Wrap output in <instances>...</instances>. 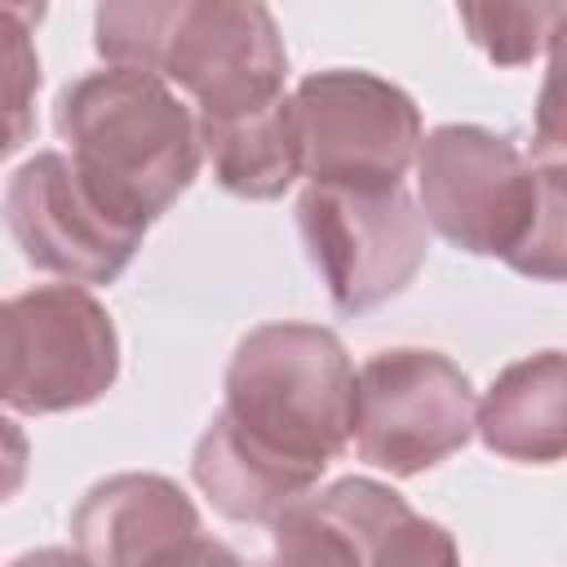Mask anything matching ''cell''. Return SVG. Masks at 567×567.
Masks as SVG:
<instances>
[{
	"instance_id": "6da1fadb",
	"label": "cell",
	"mask_w": 567,
	"mask_h": 567,
	"mask_svg": "<svg viewBox=\"0 0 567 567\" xmlns=\"http://www.w3.org/2000/svg\"><path fill=\"white\" fill-rule=\"evenodd\" d=\"M416 208L470 257L563 279V151H523L483 124H439L416 146Z\"/></svg>"
},
{
	"instance_id": "7a4b0ae2",
	"label": "cell",
	"mask_w": 567,
	"mask_h": 567,
	"mask_svg": "<svg viewBox=\"0 0 567 567\" xmlns=\"http://www.w3.org/2000/svg\"><path fill=\"white\" fill-rule=\"evenodd\" d=\"M106 66L159 75L190 93L195 120H226L284 102L288 49L266 4L244 0H106L93 13Z\"/></svg>"
},
{
	"instance_id": "3957f363",
	"label": "cell",
	"mask_w": 567,
	"mask_h": 567,
	"mask_svg": "<svg viewBox=\"0 0 567 567\" xmlns=\"http://www.w3.org/2000/svg\"><path fill=\"white\" fill-rule=\"evenodd\" d=\"M58 137L93 199L124 226L146 230L199 177L195 111L146 71H89L58 93Z\"/></svg>"
},
{
	"instance_id": "277c9868",
	"label": "cell",
	"mask_w": 567,
	"mask_h": 567,
	"mask_svg": "<svg viewBox=\"0 0 567 567\" xmlns=\"http://www.w3.org/2000/svg\"><path fill=\"white\" fill-rule=\"evenodd\" d=\"M221 416L257 447L328 470L350 447L354 363L341 337L323 323H261L226 363Z\"/></svg>"
},
{
	"instance_id": "5b68a950",
	"label": "cell",
	"mask_w": 567,
	"mask_h": 567,
	"mask_svg": "<svg viewBox=\"0 0 567 567\" xmlns=\"http://www.w3.org/2000/svg\"><path fill=\"white\" fill-rule=\"evenodd\" d=\"M120 381V332L75 284H40L0 301V408L18 416L80 412Z\"/></svg>"
},
{
	"instance_id": "8992f818",
	"label": "cell",
	"mask_w": 567,
	"mask_h": 567,
	"mask_svg": "<svg viewBox=\"0 0 567 567\" xmlns=\"http://www.w3.org/2000/svg\"><path fill=\"white\" fill-rule=\"evenodd\" d=\"M297 230L341 315H363L399 297L430 252V226L403 182L306 186Z\"/></svg>"
},
{
	"instance_id": "52a82bcc",
	"label": "cell",
	"mask_w": 567,
	"mask_h": 567,
	"mask_svg": "<svg viewBox=\"0 0 567 567\" xmlns=\"http://www.w3.org/2000/svg\"><path fill=\"white\" fill-rule=\"evenodd\" d=\"M474 408L478 394L447 354L421 346L377 350L354 372L350 443L372 470L412 478L474 439Z\"/></svg>"
},
{
	"instance_id": "ba28073f",
	"label": "cell",
	"mask_w": 567,
	"mask_h": 567,
	"mask_svg": "<svg viewBox=\"0 0 567 567\" xmlns=\"http://www.w3.org/2000/svg\"><path fill=\"white\" fill-rule=\"evenodd\" d=\"M288 102L310 186H394L416 164L421 111L408 89L377 71H315Z\"/></svg>"
},
{
	"instance_id": "9c48e42d",
	"label": "cell",
	"mask_w": 567,
	"mask_h": 567,
	"mask_svg": "<svg viewBox=\"0 0 567 567\" xmlns=\"http://www.w3.org/2000/svg\"><path fill=\"white\" fill-rule=\"evenodd\" d=\"M4 226L27 266L75 288L115 284L146 235L93 199L66 151H35L9 177Z\"/></svg>"
},
{
	"instance_id": "30bf717a",
	"label": "cell",
	"mask_w": 567,
	"mask_h": 567,
	"mask_svg": "<svg viewBox=\"0 0 567 567\" xmlns=\"http://www.w3.org/2000/svg\"><path fill=\"white\" fill-rule=\"evenodd\" d=\"M199 536L195 501L164 474H111L71 509V540L93 567H155Z\"/></svg>"
},
{
	"instance_id": "8fae6325",
	"label": "cell",
	"mask_w": 567,
	"mask_h": 567,
	"mask_svg": "<svg viewBox=\"0 0 567 567\" xmlns=\"http://www.w3.org/2000/svg\"><path fill=\"white\" fill-rule=\"evenodd\" d=\"M408 509L390 483L363 474L337 478L266 523L270 549L257 567H368L372 540Z\"/></svg>"
},
{
	"instance_id": "7c38bea8",
	"label": "cell",
	"mask_w": 567,
	"mask_h": 567,
	"mask_svg": "<svg viewBox=\"0 0 567 567\" xmlns=\"http://www.w3.org/2000/svg\"><path fill=\"white\" fill-rule=\"evenodd\" d=\"M487 452L523 465H554L567 452V359L540 350L509 363L474 408Z\"/></svg>"
},
{
	"instance_id": "4fadbf2b",
	"label": "cell",
	"mask_w": 567,
	"mask_h": 567,
	"mask_svg": "<svg viewBox=\"0 0 567 567\" xmlns=\"http://www.w3.org/2000/svg\"><path fill=\"white\" fill-rule=\"evenodd\" d=\"M190 478L208 496V505L230 523H270L292 501L319 487V470L292 465L257 443H248L221 412L195 443Z\"/></svg>"
},
{
	"instance_id": "5bb4252c",
	"label": "cell",
	"mask_w": 567,
	"mask_h": 567,
	"mask_svg": "<svg viewBox=\"0 0 567 567\" xmlns=\"http://www.w3.org/2000/svg\"><path fill=\"white\" fill-rule=\"evenodd\" d=\"M195 128L213 182L239 199H279L301 177V146L288 97L226 120H195Z\"/></svg>"
},
{
	"instance_id": "9a60e30c",
	"label": "cell",
	"mask_w": 567,
	"mask_h": 567,
	"mask_svg": "<svg viewBox=\"0 0 567 567\" xmlns=\"http://www.w3.org/2000/svg\"><path fill=\"white\" fill-rule=\"evenodd\" d=\"M40 18H44V4H0V159L18 155L35 133Z\"/></svg>"
},
{
	"instance_id": "2e32d148",
	"label": "cell",
	"mask_w": 567,
	"mask_h": 567,
	"mask_svg": "<svg viewBox=\"0 0 567 567\" xmlns=\"http://www.w3.org/2000/svg\"><path fill=\"white\" fill-rule=\"evenodd\" d=\"M567 9L554 4H456V22L465 27L470 44L496 62V66H527L536 62L554 35Z\"/></svg>"
},
{
	"instance_id": "e0dca14e",
	"label": "cell",
	"mask_w": 567,
	"mask_h": 567,
	"mask_svg": "<svg viewBox=\"0 0 567 567\" xmlns=\"http://www.w3.org/2000/svg\"><path fill=\"white\" fill-rule=\"evenodd\" d=\"M368 567H461V549L443 523L408 509L372 540Z\"/></svg>"
},
{
	"instance_id": "ac0fdd59",
	"label": "cell",
	"mask_w": 567,
	"mask_h": 567,
	"mask_svg": "<svg viewBox=\"0 0 567 567\" xmlns=\"http://www.w3.org/2000/svg\"><path fill=\"white\" fill-rule=\"evenodd\" d=\"M27 470H31V443H27L22 425L0 408V505L22 492Z\"/></svg>"
},
{
	"instance_id": "d6986e66",
	"label": "cell",
	"mask_w": 567,
	"mask_h": 567,
	"mask_svg": "<svg viewBox=\"0 0 567 567\" xmlns=\"http://www.w3.org/2000/svg\"><path fill=\"white\" fill-rule=\"evenodd\" d=\"M155 567H244V558L230 545H221V540H213V536L199 532L182 549H173L168 558H159Z\"/></svg>"
},
{
	"instance_id": "ffe728a7",
	"label": "cell",
	"mask_w": 567,
	"mask_h": 567,
	"mask_svg": "<svg viewBox=\"0 0 567 567\" xmlns=\"http://www.w3.org/2000/svg\"><path fill=\"white\" fill-rule=\"evenodd\" d=\"M9 567H93L84 554H75V549H66V545H44V549H27V554H18Z\"/></svg>"
}]
</instances>
